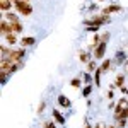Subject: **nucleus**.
Instances as JSON below:
<instances>
[{
  "mask_svg": "<svg viewBox=\"0 0 128 128\" xmlns=\"http://www.w3.org/2000/svg\"><path fill=\"white\" fill-rule=\"evenodd\" d=\"M108 40H109V32L106 31V32H102V34H101V41H104V43H108Z\"/></svg>",
  "mask_w": 128,
  "mask_h": 128,
  "instance_id": "nucleus-27",
  "label": "nucleus"
},
{
  "mask_svg": "<svg viewBox=\"0 0 128 128\" xmlns=\"http://www.w3.org/2000/svg\"><path fill=\"white\" fill-rule=\"evenodd\" d=\"M106 50H108V43L101 41L98 46L94 48V58H96V60H102V58H104V55H106Z\"/></svg>",
  "mask_w": 128,
  "mask_h": 128,
  "instance_id": "nucleus-4",
  "label": "nucleus"
},
{
  "mask_svg": "<svg viewBox=\"0 0 128 128\" xmlns=\"http://www.w3.org/2000/svg\"><path fill=\"white\" fill-rule=\"evenodd\" d=\"M104 128H118L116 125H104Z\"/></svg>",
  "mask_w": 128,
  "mask_h": 128,
  "instance_id": "nucleus-35",
  "label": "nucleus"
},
{
  "mask_svg": "<svg viewBox=\"0 0 128 128\" xmlns=\"http://www.w3.org/2000/svg\"><path fill=\"white\" fill-rule=\"evenodd\" d=\"M113 98H114V94H113V90H109L108 92V99H113Z\"/></svg>",
  "mask_w": 128,
  "mask_h": 128,
  "instance_id": "nucleus-31",
  "label": "nucleus"
},
{
  "mask_svg": "<svg viewBox=\"0 0 128 128\" xmlns=\"http://www.w3.org/2000/svg\"><path fill=\"white\" fill-rule=\"evenodd\" d=\"M10 51H12V50H10V48H7V44L4 43V44H2V48H0V53H2V58H7V56L10 55Z\"/></svg>",
  "mask_w": 128,
  "mask_h": 128,
  "instance_id": "nucleus-20",
  "label": "nucleus"
},
{
  "mask_svg": "<svg viewBox=\"0 0 128 128\" xmlns=\"http://www.w3.org/2000/svg\"><path fill=\"white\" fill-rule=\"evenodd\" d=\"M79 60L82 62V63H86V65H87L92 58H90V53H89V51H80V53H79Z\"/></svg>",
  "mask_w": 128,
  "mask_h": 128,
  "instance_id": "nucleus-15",
  "label": "nucleus"
},
{
  "mask_svg": "<svg viewBox=\"0 0 128 128\" xmlns=\"http://www.w3.org/2000/svg\"><path fill=\"white\" fill-rule=\"evenodd\" d=\"M126 65H128V62H126Z\"/></svg>",
  "mask_w": 128,
  "mask_h": 128,
  "instance_id": "nucleus-38",
  "label": "nucleus"
},
{
  "mask_svg": "<svg viewBox=\"0 0 128 128\" xmlns=\"http://www.w3.org/2000/svg\"><path fill=\"white\" fill-rule=\"evenodd\" d=\"M121 118H126L128 120V106L123 108V111H121ZM121 118H120V120H121Z\"/></svg>",
  "mask_w": 128,
  "mask_h": 128,
  "instance_id": "nucleus-29",
  "label": "nucleus"
},
{
  "mask_svg": "<svg viewBox=\"0 0 128 128\" xmlns=\"http://www.w3.org/2000/svg\"><path fill=\"white\" fill-rule=\"evenodd\" d=\"M14 7V2H10V0H0V10L2 12H9L12 10Z\"/></svg>",
  "mask_w": 128,
  "mask_h": 128,
  "instance_id": "nucleus-12",
  "label": "nucleus"
},
{
  "mask_svg": "<svg viewBox=\"0 0 128 128\" xmlns=\"http://www.w3.org/2000/svg\"><path fill=\"white\" fill-rule=\"evenodd\" d=\"M98 2H104V0H98Z\"/></svg>",
  "mask_w": 128,
  "mask_h": 128,
  "instance_id": "nucleus-36",
  "label": "nucleus"
},
{
  "mask_svg": "<svg viewBox=\"0 0 128 128\" xmlns=\"http://www.w3.org/2000/svg\"><path fill=\"white\" fill-rule=\"evenodd\" d=\"M113 62H114V63H116V65H123V63H125V62H126V55H125V51H118V53H116V56H114V60H113Z\"/></svg>",
  "mask_w": 128,
  "mask_h": 128,
  "instance_id": "nucleus-13",
  "label": "nucleus"
},
{
  "mask_svg": "<svg viewBox=\"0 0 128 128\" xmlns=\"http://www.w3.org/2000/svg\"><path fill=\"white\" fill-rule=\"evenodd\" d=\"M0 32H2V36H5V34L12 32V26H10V22L5 19V17H4L2 22H0Z\"/></svg>",
  "mask_w": 128,
  "mask_h": 128,
  "instance_id": "nucleus-6",
  "label": "nucleus"
},
{
  "mask_svg": "<svg viewBox=\"0 0 128 128\" xmlns=\"http://www.w3.org/2000/svg\"><path fill=\"white\" fill-rule=\"evenodd\" d=\"M114 12H121V5H118V4H111V5H108V7H104L101 14L109 16V14H114Z\"/></svg>",
  "mask_w": 128,
  "mask_h": 128,
  "instance_id": "nucleus-7",
  "label": "nucleus"
},
{
  "mask_svg": "<svg viewBox=\"0 0 128 128\" xmlns=\"http://www.w3.org/2000/svg\"><path fill=\"white\" fill-rule=\"evenodd\" d=\"M116 104H121V106H125V104H128V99H125V98H121L118 101V102H116Z\"/></svg>",
  "mask_w": 128,
  "mask_h": 128,
  "instance_id": "nucleus-30",
  "label": "nucleus"
},
{
  "mask_svg": "<svg viewBox=\"0 0 128 128\" xmlns=\"http://www.w3.org/2000/svg\"><path fill=\"white\" fill-rule=\"evenodd\" d=\"M90 92H92V84H87L86 87L82 89V96H84V98H89Z\"/></svg>",
  "mask_w": 128,
  "mask_h": 128,
  "instance_id": "nucleus-22",
  "label": "nucleus"
},
{
  "mask_svg": "<svg viewBox=\"0 0 128 128\" xmlns=\"http://www.w3.org/2000/svg\"><path fill=\"white\" fill-rule=\"evenodd\" d=\"M4 38V41L7 43V44H10V46H14L16 43H17V38H16V32H9V34H5V36H2Z\"/></svg>",
  "mask_w": 128,
  "mask_h": 128,
  "instance_id": "nucleus-11",
  "label": "nucleus"
},
{
  "mask_svg": "<svg viewBox=\"0 0 128 128\" xmlns=\"http://www.w3.org/2000/svg\"><path fill=\"white\" fill-rule=\"evenodd\" d=\"M94 128H104V125H101V123H96V125H94Z\"/></svg>",
  "mask_w": 128,
  "mask_h": 128,
  "instance_id": "nucleus-34",
  "label": "nucleus"
},
{
  "mask_svg": "<svg viewBox=\"0 0 128 128\" xmlns=\"http://www.w3.org/2000/svg\"><path fill=\"white\" fill-rule=\"evenodd\" d=\"M101 74H102L101 68H98L94 72V86H96V87H101Z\"/></svg>",
  "mask_w": 128,
  "mask_h": 128,
  "instance_id": "nucleus-18",
  "label": "nucleus"
},
{
  "mask_svg": "<svg viewBox=\"0 0 128 128\" xmlns=\"http://www.w3.org/2000/svg\"><path fill=\"white\" fill-rule=\"evenodd\" d=\"M26 2H29V0H26Z\"/></svg>",
  "mask_w": 128,
  "mask_h": 128,
  "instance_id": "nucleus-37",
  "label": "nucleus"
},
{
  "mask_svg": "<svg viewBox=\"0 0 128 128\" xmlns=\"http://www.w3.org/2000/svg\"><path fill=\"white\" fill-rule=\"evenodd\" d=\"M123 84H125V75L123 74H118L116 75V79H114V87H123Z\"/></svg>",
  "mask_w": 128,
  "mask_h": 128,
  "instance_id": "nucleus-17",
  "label": "nucleus"
},
{
  "mask_svg": "<svg viewBox=\"0 0 128 128\" xmlns=\"http://www.w3.org/2000/svg\"><path fill=\"white\" fill-rule=\"evenodd\" d=\"M121 92H123V94H128V87H125V86H123V87H121Z\"/></svg>",
  "mask_w": 128,
  "mask_h": 128,
  "instance_id": "nucleus-32",
  "label": "nucleus"
},
{
  "mask_svg": "<svg viewBox=\"0 0 128 128\" xmlns=\"http://www.w3.org/2000/svg\"><path fill=\"white\" fill-rule=\"evenodd\" d=\"M111 63H113V60H109V58L102 60V63H101V67H99V68L102 70V72H108V70H111Z\"/></svg>",
  "mask_w": 128,
  "mask_h": 128,
  "instance_id": "nucleus-16",
  "label": "nucleus"
},
{
  "mask_svg": "<svg viewBox=\"0 0 128 128\" xmlns=\"http://www.w3.org/2000/svg\"><path fill=\"white\" fill-rule=\"evenodd\" d=\"M116 126H118V128H125V126H126V118L118 120V121H116Z\"/></svg>",
  "mask_w": 128,
  "mask_h": 128,
  "instance_id": "nucleus-24",
  "label": "nucleus"
},
{
  "mask_svg": "<svg viewBox=\"0 0 128 128\" xmlns=\"http://www.w3.org/2000/svg\"><path fill=\"white\" fill-rule=\"evenodd\" d=\"M44 108H46V101H41L40 106H38V114H41V113L44 111Z\"/></svg>",
  "mask_w": 128,
  "mask_h": 128,
  "instance_id": "nucleus-25",
  "label": "nucleus"
},
{
  "mask_svg": "<svg viewBox=\"0 0 128 128\" xmlns=\"http://www.w3.org/2000/svg\"><path fill=\"white\" fill-rule=\"evenodd\" d=\"M84 128H94V126H92V125H90V123H89L87 120H86V126H84Z\"/></svg>",
  "mask_w": 128,
  "mask_h": 128,
  "instance_id": "nucleus-33",
  "label": "nucleus"
},
{
  "mask_svg": "<svg viewBox=\"0 0 128 128\" xmlns=\"http://www.w3.org/2000/svg\"><path fill=\"white\" fill-rule=\"evenodd\" d=\"M10 26H12V32H16V34H20L22 31H24V26H22V22H10Z\"/></svg>",
  "mask_w": 128,
  "mask_h": 128,
  "instance_id": "nucleus-14",
  "label": "nucleus"
},
{
  "mask_svg": "<svg viewBox=\"0 0 128 128\" xmlns=\"http://www.w3.org/2000/svg\"><path fill=\"white\" fill-rule=\"evenodd\" d=\"M43 128H56V125H55V121H44Z\"/></svg>",
  "mask_w": 128,
  "mask_h": 128,
  "instance_id": "nucleus-26",
  "label": "nucleus"
},
{
  "mask_svg": "<svg viewBox=\"0 0 128 128\" xmlns=\"http://www.w3.org/2000/svg\"><path fill=\"white\" fill-rule=\"evenodd\" d=\"M14 7L16 10L19 12L20 16H31L32 14V5H31L29 2H26V0H14Z\"/></svg>",
  "mask_w": 128,
  "mask_h": 128,
  "instance_id": "nucleus-1",
  "label": "nucleus"
},
{
  "mask_svg": "<svg viewBox=\"0 0 128 128\" xmlns=\"http://www.w3.org/2000/svg\"><path fill=\"white\" fill-rule=\"evenodd\" d=\"M109 20H111L109 16H106V14H99V16H94L92 19L84 20V24H86V26H96V28H101V26L108 24Z\"/></svg>",
  "mask_w": 128,
  "mask_h": 128,
  "instance_id": "nucleus-2",
  "label": "nucleus"
},
{
  "mask_svg": "<svg viewBox=\"0 0 128 128\" xmlns=\"http://www.w3.org/2000/svg\"><path fill=\"white\" fill-rule=\"evenodd\" d=\"M70 86L75 87V89H79L80 86H82V79H80V77H74V79L70 80Z\"/></svg>",
  "mask_w": 128,
  "mask_h": 128,
  "instance_id": "nucleus-21",
  "label": "nucleus"
},
{
  "mask_svg": "<svg viewBox=\"0 0 128 128\" xmlns=\"http://www.w3.org/2000/svg\"><path fill=\"white\" fill-rule=\"evenodd\" d=\"M96 70H98V65H96V62H94V60H90V62L87 63V67H86V72H89V74H94Z\"/></svg>",
  "mask_w": 128,
  "mask_h": 128,
  "instance_id": "nucleus-19",
  "label": "nucleus"
},
{
  "mask_svg": "<svg viewBox=\"0 0 128 128\" xmlns=\"http://www.w3.org/2000/svg\"><path fill=\"white\" fill-rule=\"evenodd\" d=\"M56 99H58V104H60V106H62V108L68 109L70 106H72V102H70V99L67 98V96H63V94H60V96H58V98H56Z\"/></svg>",
  "mask_w": 128,
  "mask_h": 128,
  "instance_id": "nucleus-8",
  "label": "nucleus"
},
{
  "mask_svg": "<svg viewBox=\"0 0 128 128\" xmlns=\"http://www.w3.org/2000/svg\"><path fill=\"white\" fill-rule=\"evenodd\" d=\"M82 80H84L86 84H92V75H90L89 72H86V74L82 75Z\"/></svg>",
  "mask_w": 128,
  "mask_h": 128,
  "instance_id": "nucleus-23",
  "label": "nucleus"
},
{
  "mask_svg": "<svg viewBox=\"0 0 128 128\" xmlns=\"http://www.w3.org/2000/svg\"><path fill=\"white\" fill-rule=\"evenodd\" d=\"M86 31H89V32H98L99 28H96V26H87V28H86Z\"/></svg>",
  "mask_w": 128,
  "mask_h": 128,
  "instance_id": "nucleus-28",
  "label": "nucleus"
},
{
  "mask_svg": "<svg viewBox=\"0 0 128 128\" xmlns=\"http://www.w3.org/2000/svg\"><path fill=\"white\" fill-rule=\"evenodd\" d=\"M51 114H53V120H55L56 123H60V125H65V116L60 113L58 109H51Z\"/></svg>",
  "mask_w": 128,
  "mask_h": 128,
  "instance_id": "nucleus-9",
  "label": "nucleus"
},
{
  "mask_svg": "<svg viewBox=\"0 0 128 128\" xmlns=\"http://www.w3.org/2000/svg\"><path fill=\"white\" fill-rule=\"evenodd\" d=\"M24 56H26V48H22V46H20L19 50H12L7 58H9L12 63H17V62H22Z\"/></svg>",
  "mask_w": 128,
  "mask_h": 128,
  "instance_id": "nucleus-3",
  "label": "nucleus"
},
{
  "mask_svg": "<svg viewBox=\"0 0 128 128\" xmlns=\"http://www.w3.org/2000/svg\"><path fill=\"white\" fill-rule=\"evenodd\" d=\"M2 16L9 20V22H19V20H20L19 16H17V14H14L12 10H9V12H2Z\"/></svg>",
  "mask_w": 128,
  "mask_h": 128,
  "instance_id": "nucleus-10",
  "label": "nucleus"
},
{
  "mask_svg": "<svg viewBox=\"0 0 128 128\" xmlns=\"http://www.w3.org/2000/svg\"><path fill=\"white\" fill-rule=\"evenodd\" d=\"M19 43H20L22 48H29V46H34L36 44V38L34 36H22L19 40Z\"/></svg>",
  "mask_w": 128,
  "mask_h": 128,
  "instance_id": "nucleus-5",
  "label": "nucleus"
}]
</instances>
